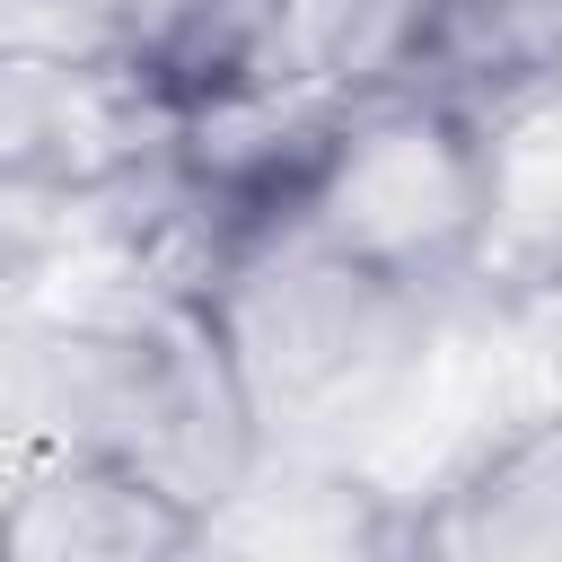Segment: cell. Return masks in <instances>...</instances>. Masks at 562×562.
<instances>
[{
    "label": "cell",
    "mask_w": 562,
    "mask_h": 562,
    "mask_svg": "<svg viewBox=\"0 0 562 562\" xmlns=\"http://www.w3.org/2000/svg\"><path fill=\"white\" fill-rule=\"evenodd\" d=\"M501 211H509V123H492L448 88L395 79L325 114L290 228H307L325 255L404 299L448 307L483 272Z\"/></svg>",
    "instance_id": "6da1fadb"
},
{
    "label": "cell",
    "mask_w": 562,
    "mask_h": 562,
    "mask_svg": "<svg viewBox=\"0 0 562 562\" xmlns=\"http://www.w3.org/2000/svg\"><path fill=\"white\" fill-rule=\"evenodd\" d=\"M44 422L53 439H97L184 492L211 527L272 465L281 430L263 422L237 351L193 299H140L132 316L70 325L44 342Z\"/></svg>",
    "instance_id": "7a4b0ae2"
},
{
    "label": "cell",
    "mask_w": 562,
    "mask_h": 562,
    "mask_svg": "<svg viewBox=\"0 0 562 562\" xmlns=\"http://www.w3.org/2000/svg\"><path fill=\"white\" fill-rule=\"evenodd\" d=\"M193 307L237 351V369H246L272 430L325 422V413L369 404L378 386H395L413 369L430 316H439V307L369 281V272H351L342 255H325L290 220L272 237H255Z\"/></svg>",
    "instance_id": "3957f363"
},
{
    "label": "cell",
    "mask_w": 562,
    "mask_h": 562,
    "mask_svg": "<svg viewBox=\"0 0 562 562\" xmlns=\"http://www.w3.org/2000/svg\"><path fill=\"white\" fill-rule=\"evenodd\" d=\"M290 9L299 0H97L105 70L158 132H184L290 79Z\"/></svg>",
    "instance_id": "277c9868"
},
{
    "label": "cell",
    "mask_w": 562,
    "mask_h": 562,
    "mask_svg": "<svg viewBox=\"0 0 562 562\" xmlns=\"http://www.w3.org/2000/svg\"><path fill=\"white\" fill-rule=\"evenodd\" d=\"M202 544H211V518L184 492H167L149 465L97 439H44L0 483L9 562H176Z\"/></svg>",
    "instance_id": "5b68a950"
},
{
    "label": "cell",
    "mask_w": 562,
    "mask_h": 562,
    "mask_svg": "<svg viewBox=\"0 0 562 562\" xmlns=\"http://www.w3.org/2000/svg\"><path fill=\"white\" fill-rule=\"evenodd\" d=\"M430 562H562V404L518 413L474 439L422 501H404V544Z\"/></svg>",
    "instance_id": "8992f818"
},
{
    "label": "cell",
    "mask_w": 562,
    "mask_h": 562,
    "mask_svg": "<svg viewBox=\"0 0 562 562\" xmlns=\"http://www.w3.org/2000/svg\"><path fill=\"white\" fill-rule=\"evenodd\" d=\"M404 79L518 123L527 105L562 97V0H422Z\"/></svg>",
    "instance_id": "52a82bcc"
},
{
    "label": "cell",
    "mask_w": 562,
    "mask_h": 562,
    "mask_svg": "<svg viewBox=\"0 0 562 562\" xmlns=\"http://www.w3.org/2000/svg\"><path fill=\"white\" fill-rule=\"evenodd\" d=\"M79 211H88V202L61 193V184L0 176V307L26 299V290L53 272V255L70 246V220H79Z\"/></svg>",
    "instance_id": "ba28073f"
}]
</instances>
